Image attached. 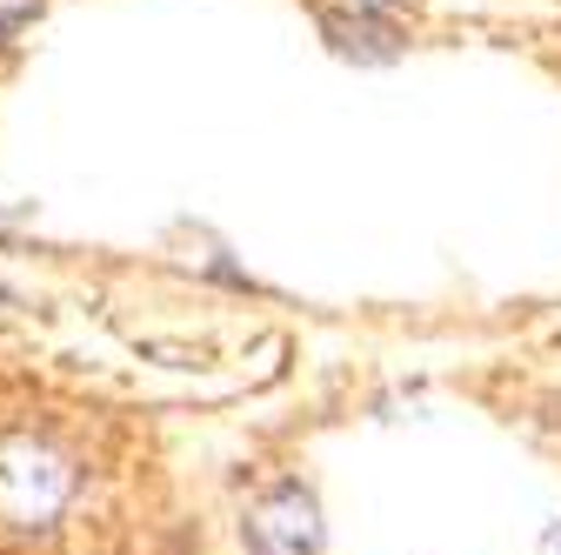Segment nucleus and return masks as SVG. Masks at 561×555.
<instances>
[{
	"label": "nucleus",
	"mask_w": 561,
	"mask_h": 555,
	"mask_svg": "<svg viewBox=\"0 0 561 555\" xmlns=\"http://www.w3.org/2000/svg\"><path fill=\"white\" fill-rule=\"evenodd\" d=\"M34 14H41V0H0V47H8Z\"/></svg>",
	"instance_id": "20e7f679"
},
{
	"label": "nucleus",
	"mask_w": 561,
	"mask_h": 555,
	"mask_svg": "<svg viewBox=\"0 0 561 555\" xmlns=\"http://www.w3.org/2000/svg\"><path fill=\"white\" fill-rule=\"evenodd\" d=\"M75 489H81V475L60 442L34 429L0 435V535H47L67 516Z\"/></svg>",
	"instance_id": "f257e3e1"
},
{
	"label": "nucleus",
	"mask_w": 561,
	"mask_h": 555,
	"mask_svg": "<svg viewBox=\"0 0 561 555\" xmlns=\"http://www.w3.org/2000/svg\"><path fill=\"white\" fill-rule=\"evenodd\" d=\"M541 555H561V522H554V529L541 535Z\"/></svg>",
	"instance_id": "39448f33"
},
{
	"label": "nucleus",
	"mask_w": 561,
	"mask_h": 555,
	"mask_svg": "<svg viewBox=\"0 0 561 555\" xmlns=\"http://www.w3.org/2000/svg\"><path fill=\"white\" fill-rule=\"evenodd\" d=\"M355 8H368V14H381V8H401V0H355Z\"/></svg>",
	"instance_id": "423d86ee"
},
{
	"label": "nucleus",
	"mask_w": 561,
	"mask_h": 555,
	"mask_svg": "<svg viewBox=\"0 0 561 555\" xmlns=\"http://www.w3.org/2000/svg\"><path fill=\"white\" fill-rule=\"evenodd\" d=\"M254 555H321V502L308 482H274L241 522Z\"/></svg>",
	"instance_id": "f03ea898"
},
{
	"label": "nucleus",
	"mask_w": 561,
	"mask_h": 555,
	"mask_svg": "<svg viewBox=\"0 0 561 555\" xmlns=\"http://www.w3.org/2000/svg\"><path fill=\"white\" fill-rule=\"evenodd\" d=\"M321 34H328L341 54H362V60H394V54H401V34H394L388 21H375L368 8H362L355 21H347V14H328Z\"/></svg>",
	"instance_id": "7ed1b4c3"
}]
</instances>
